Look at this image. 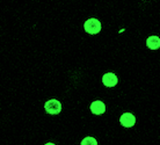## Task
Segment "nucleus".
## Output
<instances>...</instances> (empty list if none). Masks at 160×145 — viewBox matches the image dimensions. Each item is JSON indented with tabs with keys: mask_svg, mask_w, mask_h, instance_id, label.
Here are the masks:
<instances>
[{
	"mask_svg": "<svg viewBox=\"0 0 160 145\" xmlns=\"http://www.w3.org/2000/svg\"><path fill=\"white\" fill-rule=\"evenodd\" d=\"M102 82L104 84V86H107V87H114V86H116V84L118 82V79H117V77L114 74V73L109 72V73H106L102 78Z\"/></svg>",
	"mask_w": 160,
	"mask_h": 145,
	"instance_id": "4",
	"label": "nucleus"
},
{
	"mask_svg": "<svg viewBox=\"0 0 160 145\" xmlns=\"http://www.w3.org/2000/svg\"><path fill=\"white\" fill-rule=\"evenodd\" d=\"M45 112L48 114H51V115H56V114H59L60 110H62V105L60 102L56 99H51L45 102Z\"/></svg>",
	"mask_w": 160,
	"mask_h": 145,
	"instance_id": "2",
	"label": "nucleus"
},
{
	"mask_svg": "<svg viewBox=\"0 0 160 145\" xmlns=\"http://www.w3.org/2000/svg\"><path fill=\"white\" fill-rule=\"evenodd\" d=\"M85 32L91 34V35H95L101 30V22L96 19H88L84 24Z\"/></svg>",
	"mask_w": 160,
	"mask_h": 145,
	"instance_id": "1",
	"label": "nucleus"
},
{
	"mask_svg": "<svg viewBox=\"0 0 160 145\" xmlns=\"http://www.w3.org/2000/svg\"><path fill=\"white\" fill-rule=\"evenodd\" d=\"M81 144H82V145H86V144L96 145V144H98V142H96L93 137H86V138L84 139V141L81 142Z\"/></svg>",
	"mask_w": 160,
	"mask_h": 145,
	"instance_id": "7",
	"label": "nucleus"
},
{
	"mask_svg": "<svg viewBox=\"0 0 160 145\" xmlns=\"http://www.w3.org/2000/svg\"><path fill=\"white\" fill-rule=\"evenodd\" d=\"M121 124L125 127V128H131L136 123V117L133 116L131 113H124L122 116L120 117Z\"/></svg>",
	"mask_w": 160,
	"mask_h": 145,
	"instance_id": "3",
	"label": "nucleus"
},
{
	"mask_svg": "<svg viewBox=\"0 0 160 145\" xmlns=\"http://www.w3.org/2000/svg\"><path fill=\"white\" fill-rule=\"evenodd\" d=\"M146 45L151 50H157L160 48V38L158 36H150L146 40Z\"/></svg>",
	"mask_w": 160,
	"mask_h": 145,
	"instance_id": "6",
	"label": "nucleus"
},
{
	"mask_svg": "<svg viewBox=\"0 0 160 145\" xmlns=\"http://www.w3.org/2000/svg\"><path fill=\"white\" fill-rule=\"evenodd\" d=\"M91 110L95 115H101V114H103L106 112V105L102 101H94L91 105Z\"/></svg>",
	"mask_w": 160,
	"mask_h": 145,
	"instance_id": "5",
	"label": "nucleus"
}]
</instances>
